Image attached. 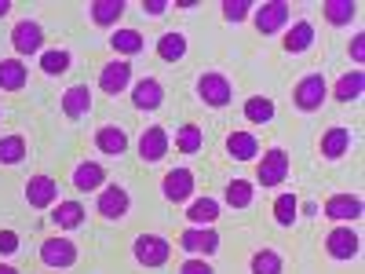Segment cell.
<instances>
[{"label": "cell", "instance_id": "1", "mask_svg": "<svg viewBox=\"0 0 365 274\" xmlns=\"http://www.w3.org/2000/svg\"><path fill=\"white\" fill-rule=\"evenodd\" d=\"M132 256L139 267H165L168 256H172V241L161 238V234H139L135 245H132Z\"/></svg>", "mask_w": 365, "mask_h": 274}, {"label": "cell", "instance_id": "2", "mask_svg": "<svg viewBox=\"0 0 365 274\" xmlns=\"http://www.w3.org/2000/svg\"><path fill=\"white\" fill-rule=\"evenodd\" d=\"M230 96H234V88H230V81H227L223 73L208 70V73H201V77H197V99H201L205 106L223 110V106L230 103Z\"/></svg>", "mask_w": 365, "mask_h": 274}, {"label": "cell", "instance_id": "3", "mask_svg": "<svg viewBox=\"0 0 365 274\" xmlns=\"http://www.w3.org/2000/svg\"><path fill=\"white\" fill-rule=\"evenodd\" d=\"M325 96H329L325 77H322V73H307V77H303V81L296 84L292 103H296V110H303V113H314V110L325 103Z\"/></svg>", "mask_w": 365, "mask_h": 274}, {"label": "cell", "instance_id": "4", "mask_svg": "<svg viewBox=\"0 0 365 274\" xmlns=\"http://www.w3.org/2000/svg\"><path fill=\"white\" fill-rule=\"evenodd\" d=\"M285 176H289V154L282 146H270L259 161V168H256V183L259 187H282Z\"/></svg>", "mask_w": 365, "mask_h": 274}, {"label": "cell", "instance_id": "5", "mask_svg": "<svg viewBox=\"0 0 365 274\" xmlns=\"http://www.w3.org/2000/svg\"><path fill=\"white\" fill-rule=\"evenodd\" d=\"M128 208H132V198H128V191L120 187V183H113V187H103V191H99L96 212H99L103 220H125Z\"/></svg>", "mask_w": 365, "mask_h": 274}, {"label": "cell", "instance_id": "6", "mask_svg": "<svg viewBox=\"0 0 365 274\" xmlns=\"http://www.w3.org/2000/svg\"><path fill=\"white\" fill-rule=\"evenodd\" d=\"M179 249H187L190 256H212V253H220V234L212 230V227H190V230H182L179 234Z\"/></svg>", "mask_w": 365, "mask_h": 274}, {"label": "cell", "instance_id": "7", "mask_svg": "<svg viewBox=\"0 0 365 274\" xmlns=\"http://www.w3.org/2000/svg\"><path fill=\"white\" fill-rule=\"evenodd\" d=\"M41 263L51 267V270H66L77 263V245L70 238H48L41 245Z\"/></svg>", "mask_w": 365, "mask_h": 274}, {"label": "cell", "instance_id": "8", "mask_svg": "<svg viewBox=\"0 0 365 274\" xmlns=\"http://www.w3.org/2000/svg\"><path fill=\"white\" fill-rule=\"evenodd\" d=\"M256 15V29L259 34H278V29L289 22V15H292V8L285 4V0H267V4H259V8H252Z\"/></svg>", "mask_w": 365, "mask_h": 274}, {"label": "cell", "instance_id": "9", "mask_svg": "<svg viewBox=\"0 0 365 274\" xmlns=\"http://www.w3.org/2000/svg\"><path fill=\"white\" fill-rule=\"evenodd\" d=\"M11 44L19 55H37V51H44V29L34 19H22L11 29Z\"/></svg>", "mask_w": 365, "mask_h": 274}, {"label": "cell", "instance_id": "10", "mask_svg": "<svg viewBox=\"0 0 365 274\" xmlns=\"http://www.w3.org/2000/svg\"><path fill=\"white\" fill-rule=\"evenodd\" d=\"M358 249H361V241H358V234L351 227H336V230L325 234V253L332 260H354Z\"/></svg>", "mask_w": 365, "mask_h": 274}, {"label": "cell", "instance_id": "11", "mask_svg": "<svg viewBox=\"0 0 365 274\" xmlns=\"http://www.w3.org/2000/svg\"><path fill=\"white\" fill-rule=\"evenodd\" d=\"M132 84V63L128 59H113V63H106L103 66V73H99V88L106 91V96H120Z\"/></svg>", "mask_w": 365, "mask_h": 274}, {"label": "cell", "instance_id": "12", "mask_svg": "<svg viewBox=\"0 0 365 274\" xmlns=\"http://www.w3.org/2000/svg\"><path fill=\"white\" fill-rule=\"evenodd\" d=\"M168 146H172L168 132H165L161 125H154V128H146V132L139 136V158H143L146 165H158V161L168 154Z\"/></svg>", "mask_w": 365, "mask_h": 274}, {"label": "cell", "instance_id": "13", "mask_svg": "<svg viewBox=\"0 0 365 274\" xmlns=\"http://www.w3.org/2000/svg\"><path fill=\"white\" fill-rule=\"evenodd\" d=\"M161 194H165V201H172V205L187 201V198L194 194V172H190V168H172V172L161 179Z\"/></svg>", "mask_w": 365, "mask_h": 274}, {"label": "cell", "instance_id": "14", "mask_svg": "<svg viewBox=\"0 0 365 274\" xmlns=\"http://www.w3.org/2000/svg\"><path fill=\"white\" fill-rule=\"evenodd\" d=\"M26 201H29V208H51V205H58V183L51 176H34L26 183Z\"/></svg>", "mask_w": 365, "mask_h": 274}, {"label": "cell", "instance_id": "15", "mask_svg": "<svg viewBox=\"0 0 365 274\" xmlns=\"http://www.w3.org/2000/svg\"><path fill=\"white\" fill-rule=\"evenodd\" d=\"M358 216H361V198H354V194H332L325 201V220H332V223H351Z\"/></svg>", "mask_w": 365, "mask_h": 274}, {"label": "cell", "instance_id": "16", "mask_svg": "<svg viewBox=\"0 0 365 274\" xmlns=\"http://www.w3.org/2000/svg\"><path fill=\"white\" fill-rule=\"evenodd\" d=\"M132 103H135V110H158L165 103V84L158 77H143L132 88Z\"/></svg>", "mask_w": 365, "mask_h": 274}, {"label": "cell", "instance_id": "17", "mask_svg": "<svg viewBox=\"0 0 365 274\" xmlns=\"http://www.w3.org/2000/svg\"><path fill=\"white\" fill-rule=\"evenodd\" d=\"M351 150V128L347 125H332L325 136H322V158L325 161H340Z\"/></svg>", "mask_w": 365, "mask_h": 274}, {"label": "cell", "instance_id": "18", "mask_svg": "<svg viewBox=\"0 0 365 274\" xmlns=\"http://www.w3.org/2000/svg\"><path fill=\"white\" fill-rule=\"evenodd\" d=\"M103 183H106V168L99 161H84L73 168V187L81 194H91V191H103Z\"/></svg>", "mask_w": 365, "mask_h": 274}, {"label": "cell", "instance_id": "19", "mask_svg": "<svg viewBox=\"0 0 365 274\" xmlns=\"http://www.w3.org/2000/svg\"><path fill=\"white\" fill-rule=\"evenodd\" d=\"M29 81V70L22 59H0V91H22Z\"/></svg>", "mask_w": 365, "mask_h": 274}, {"label": "cell", "instance_id": "20", "mask_svg": "<svg viewBox=\"0 0 365 274\" xmlns=\"http://www.w3.org/2000/svg\"><path fill=\"white\" fill-rule=\"evenodd\" d=\"M96 146L103 150L106 158H120L128 150V136H125V128H117V125H103L96 132Z\"/></svg>", "mask_w": 365, "mask_h": 274}, {"label": "cell", "instance_id": "21", "mask_svg": "<svg viewBox=\"0 0 365 274\" xmlns=\"http://www.w3.org/2000/svg\"><path fill=\"white\" fill-rule=\"evenodd\" d=\"M91 110V88L88 84H73V88H66L63 91V113L66 117H84Z\"/></svg>", "mask_w": 365, "mask_h": 274}, {"label": "cell", "instance_id": "22", "mask_svg": "<svg viewBox=\"0 0 365 274\" xmlns=\"http://www.w3.org/2000/svg\"><path fill=\"white\" fill-rule=\"evenodd\" d=\"M285 51L289 55H303V51H311V44H314V26L307 22V19H299L289 34H285Z\"/></svg>", "mask_w": 365, "mask_h": 274}, {"label": "cell", "instance_id": "23", "mask_svg": "<svg viewBox=\"0 0 365 274\" xmlns=\"http://www.w3.org/2000/svg\"><path fill=\"white\" fill-rule=\"evenodd\" d=\"M227 154L234 161H252V158H259V143L252 132H234V136H227Z\"/></svg>", "mask_w": 365, "mask_h": 274}, {"label": "cell", "instance_id": "24", "mask_svg": "<svg viewBox=\"0 0 365 274\" xmlns=\"http://www.w3.org/2000/svg\"><path fill=\"white\" fill-rule=\"evenodd\" d=\"M88 11L96 26H117L120 15H125V0H91Z\"/></svg>", "mask_w": 365, "mask_h": 274}, {"label": "cell", "instance_id": "25", "mask_svg": "<svg viewBox=\"0 0 365 274\" xmlns=\"http://www.w3.org/2000/svg\"><path fill=\"white\" fill-rule=\"evenodd\" d=\"M361 88H365V73L361 70H351V73H344L336 81L332 99H336V103H354V99H361Z\"/></svg>", "mask_w": 365, "mask_h": 274}, {"label": "cell", "instance_id": "26", "mask_svg": "<svg viewBox=\"0 0 365 274\" xmlns=\"http://www.w3.org/2000/svg\"><path fill=\"white\" fill-rule=\"evenodd\" d=\"M187 220L194 223V227H212L220 220V201L216 198H197L190 208H187Z\"/></svg>", "mask_w": 365, "mask_h": 274}, {"label": "cell", "instance_id": "27", "mask_svg": "<svg viewBox=\"0 0 365 274\" xmlns=\"http://www.w3.org/2000/svg\"><path fill=\"white\" fill-rule=\"evenodd\" d=\"M51 220H55V227L73 230V227L84 223V205H81V201H58V205L51 208Z\"/></svg>", "mask_w": 365, "mask_h": 274}, {"label": "cell", "instance_id": "28", "mask_svg": "<svg viewBox=\"0 0 365 274\" xmlns=\"http://www.w3.org/2000/svg\"><path fill=\"white\" fill-rule=\"evenodd\" d=\"M322 15H325V22H332V26H351V19L358 15V4H354V0H325Z\"/></svg>", "mask_w": 365, "mask_h": 274}, {"label": "cell", "instance_id": "29", "mask_svg": "<svg viewBox=\"0 0 365 274\" xmlns=\"http://www.w3.org/2000/svg\"><path fill=\"white\" fill-rule=\"evenodd\" d=\"M110 44H113V51H120V55H139V51L146 48V41H143L139 29H113Z\"/></svg>", "mask_w": 365, "mask_h": 274}, {"label": "cell", "instance_id": "30", "mask_svg": "<svg viewBox=\"0 0 365 274\" xmlns=\"http://www.w3.org/2000/svg\"><path fill=\"white\" fill-rule=\"evenodd\" d=\"M256 201V187L249 179H234V183H227V205L230 208H249Z\"/></svg>", "mask_w": 365, "mask_h": 274}, {"label": "cell", "instance_id": "31", "mask_svg": "<svg viewBox=\"0 0 365 274\" xmlns=\"http://www.w3.org/2000/svg\"><path fill=\"white\" fill-rule=\"evenodd\" d=\"M70 63H73V55H70V51H63V48H55V51H41V70H44L48 77L66 73V70H70Z\"/></svg>", "mask_w": 365, "mask_h": 274}, {"label": "cell", "instance_id": "32", "mask_svg": "<svg viewBox=\"0 0 365 274\" xmlns=\"http://www.w3.org/2000/svg\"><path fill=\"white\" fill-rule=\"evenodd\" d=\"M158 55L165 59V63H179V59L187 55V37L182 34H165L158 41Z\"/></svg>", "mask_w": 365, "mask_h": 274}, {"label": "cell", "instance_id": "33", "mask_svg": "<svg viewBox=\"0 0 365 274\" xmlns=\"http://www.w3.org/2000/svg\"><path fill=\"white\" fill-rule=\"evenodd\" d=\"M245 121H252V125H267V121H274V103L267 96L245 99Z\"/></svg>", "mask_w": 365, "mask_h": 274}, {"label": "cell", "instance_id": "34", "mask_svg": "<svg viewBox=\"0 0 365 274\" xmlns=\"http://www.w3.org/2000/svg\"><path fill=\"white\" fill-rule=\"evenodd\" d=\"M26 158V139L22 136H0V165H19Z\"/></svg>", "mask_w": 365, "mask_h": 274}, {"label": "cell", "instance_id": "35", "mask_svg": "<svg viewBox=\"0 0 365 274\" xmlns=\"http://www.w3.org/2000/svg\"><path fill=\"white\" fill-rule=\"evenodd\" d=\"M201 143H205V132L197 125H182L175 132V150H182V154H197Z\"/></svg>", "mask_w": 365, "mask_h": 274}, {"label": "cell", "instance_id": "36", "mask_svg": "<svg viewBox=\"0 0 365 274\" xmlns=\"http://www.w3.org/2000/svg\"><path fill=\"white\" fill-rule=\"evenodd\" d=\"M252 274H282L285 270V263H282V256L274 253V249H259L256 256H252Z\"/></svg>", "mask_w": 365, "mask_h": 274}, {"label": "cell", "instance_id": "37", "mask_svg": "<svg viewBox=\"0 0 365 274\" xmlns=\"http://www.w3.org/2000/svg\"><path fill=\"white\" fill-rule=\"evenodd\" d=\"M296 212H299V201L292 194H282L278 201H274V220H278V227H292Z\"/></svg>", "mask_w": 365, "mask_h": 274}, {"label": "cell", "instance_id": "38", "mask_svg": "<svg viewBox=\"0 0 365 274\" xmlns=\"http://www.w3.org/2000/svg\"><path fill=\"white\" fill-rule=\"evenodd\" d=\"M249 15H252L249 0H223V19L227 22H245Z\"/></svg>", "mask_w": 365, "mask_h": 274}, {"label": "cell", "instance_id": "39", "mask_svg": "<svg viewBox=\"0 0 365 274\" xmlns=\"http://www.w3.org/2000/svg\"><path fill=\"white\" fill-rule=\"evenodd\" d=\"M179 274H216V270H212V267H208V263H205L201 256H190L187 263L179 267Z\"/></svg>", "mask_w": 365, "mask_h": 274}, {"label": "cell", "instance_id": "40", "mask_svg": "<svg viewBox=\"0 0 365 274\" xmlns=\"http://www.w3.org/2000/svg\"><path fill=\"white\" fill-rule=\"evenodd\" d=\"M19 249V234L15 230H0V256H11Z\"/></svg>", "mask_w": 365, "mask_h": 274}, {"label": "cell", "instance_id": "41", "mask_svg": "<svg viewBox=\"0 0 365 274\" xmlns=\"http://www.w3.org/2000/svg\"><path fill=\"white\" fill-rule=\"evenodd\" d=\"M351 59L361 66L365 63V34H354V41H351Z\"/></svg>", "mask_w": 365, "mask_h": 274}, {"label": "cell", "instance_id": "42", "mask_svg": "<svg viewBox=\"0 0 365 274\" xmlns=\"http://www.w3.org/2000/svg\"><path fill=\"white\" fill-rule=\"evenodd\" d=\"M143 11L146 15H165L168 11V0H143Z\"/></svg>", "mask_w": 365, "mask_h": 274}, {"label": "cell", "instance_id": "43", "mask_svg": "<svg viewBox=\"0 0 365 274\" xmlns=\"http://www.w3.org/2000/svg\"><path fill=\"white\" fill-rule=\"evenodd\" d=\"M8 11H11V0H0V19H4Z\"/></svg>", "mask_w": 365, "mask_h": 274}, {"label": "cell", "instance_id": "44", "mask_svg": "<svg viewBox=\"0 0 365 274\" xmlns=\"http://www.w3.org/2000/svg\"><path fill=\"white\" fill-rule=\"evenodd\" d=\"M0 274H19L15 267H8V263H0Z\"/></svg>", "mask_w": 365, "mask_h": 274}]
</instances>
